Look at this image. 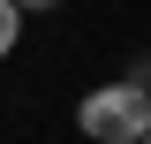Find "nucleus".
<instances>
[{"mask_svg":"<svg viewBox=\"0 0 151 144\" xmlns=\"http://www.w3.org/2000/svg\"><path fill=\"white\" fill-rule=\"evenodd\" d=\"M76 129H83L91 144H144V129H151V91H136L129 76H113V84H98V91L76 99Z\"/></svg>","mask_w":151,"mask_h":144,"instance_id":"1","label":"nucleus"},{"mask_svg":"<svg viewBox=\"0 0 151 144\" xmlns=\"http://www.w3.org/2000/svg\"><path fill=\"white\" fill-rule=\"evenodd\" d=\"M129 84H136V91H151V53H136V61H129Z\"/></svg>","mask_w":151,"mask_h":144,"instance_id":"3","label":"nucleus"},{"mask_svg":"<svg viewBox=\"0 0 151 144\" xmlns=\"http://www.w3.org/2000/svg\"><path fill=\"white\" fill-rule=\"evenodd\" d=\"M144 144H151V129H144Z\"/></svg>","mask_w":151,"mask_h":144,"instance_id":"5","label":"nucleus"},{"mask_svg":"<svg viewBox=\"0 0 151 144\" xmlns=\"http://www.w3.org/2000/svg\"><path fill=\"white\" fill-rule=\"evenodd\" d=\"M15 8H23V15H45V8H60V0H15Z\"/></svg>","mask_w":151,"mask_h":144,"instance_id":"4","label":"nucleus"},{"mask_svg":"<svg viewBox=\"0 0 151 144\" xmlns=\"http://www.w3.org/2000/svg\"><path fill=\"white\" fill-rule=\"evenodd\" d=\"M15 46H23V8H15V0H0V61L15 53Z\"/></svg>","mask_w":151,"mask_h":144,"instance_id":"2","label":"nucleus"}]
</instances>
